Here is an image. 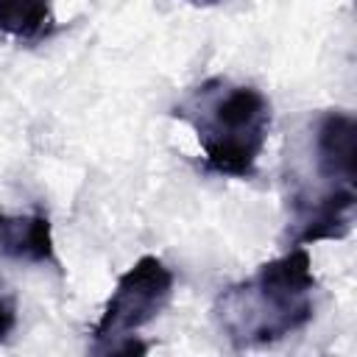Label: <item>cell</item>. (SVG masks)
Returning a JSON list of instances; mask_svg holds the SVG:
<instances>
[{
    "mask_svg": "<svg viewBox=\"0 0 357 357\" xmlns=\"http://www.w3.org/2000/svg\"><path fill=\"white\" fill-rule=\"evenodd\" d=\"M173 117L192 126L204 151V170L226 178H251L271 131V100L248 84L206 78L181 103Z\"/></svg>",
    "mask_w": 357,
    "mask_h": 357,
    "instance_id": "cell-3",
    "label": "cell"
},
{
    "mask_svg": "<svg viewBox=\"0 0 357 357\" xmlns=\"http://www.w3.org/2000/svg\"><path fill=\"white\" fill-rule=\"evenodd\" d=\"M173 298V271L159 257H139L114 284L92 326V349L112 354H142L148 346L134 340V332L156 321Z\"/></svg>",
    "mask_w": 357,
    "mask_h": 357,
    "instance_id": "cell-4",
    "label": "cell"
},
{
    "mask_svg": "<svg viewBox=\"0 0 357 357\" xmlns=\"http://www.w3.org/2000/svg\"><path fill=\"white\" fill-rule=\"evenodd\" d=\"M17 326V307L14 301L0 290V340H6Z\"/></svg>",
    "mask_w": 357,
    "mask_h": 357,
    "instance_id": "cell-7",
    "label": "cell"
},
{
    "mask_svg": "<svg viewBox=\"0 0 357 357\" xmlns=\"http://www.w3.org/2000/svg\"><path fill=\"white\" fill-rule=\"evenodd\" d=\"M0 31L20 42H42L56 31L50 0H0Z\"/></svg>",
    "mask_w": 357,
    "mask_h": 357,
    "instance_id": "cell-6",
    "label": "cell"
},
{
    "mask_svg": "<svg viewBox=\"0 0 357 357\" xmlns=\"http://www.w3.org/2000/svg\"><path fill=\"white\" fill-rule=\"evenodd\" d=\"M190 3H204L206 6V3H218V0H190Z\"/></svg>",
    "mask_w": 357,
    "mask_h": 357,
    "instance_id": "cell-8",
    "label": "cell"
},
{
    "mask_svg": "<svg viewBox=\"0 0 357 357\" xmlns=\"http://www.w3.org/2000/svg\"><path fill=\"white\" fill-rule=\"evenodd\" d=\"M0 254L31 265H56V245L47 215H8L6 209H0Z\"/></svg>",
    "mask_w": 357,
    "mask_h": 357,
    "instance_id": "cell-5",
    "label": "cell"
},
{
    "mask_svg": "<svg viewBox=\"0 0 357 357\" xmlns=\"http://www.w3.org/2000/svg\"><path fill=\"white\" fill-rule=\"evenodd\" d=\"M318 279L304 245L262 262L215 298V321L234 349L273 346L301 332L315 315Z\"/></svg>",
    "mask_w": 357,
    "mask_h": 357,
    "instance_id": "cell-2",
    "label": "cell"
},
{
    "mask_svg": "<svg viewBox=\"0 0 357 357\" xmlns=\"http://www.w3.org/2000/svg\"><path fill=\"white\" fill-rule=\"evenodd\" d=\"M290 245L343 240L357 206V123L343 109L321 112L287 176Z\"/></svg>",
    "mask_w": 357,
    "mask_h": 357,
    "instance_id": "cell-1",
    "label": "cell"
}]
</instances>
